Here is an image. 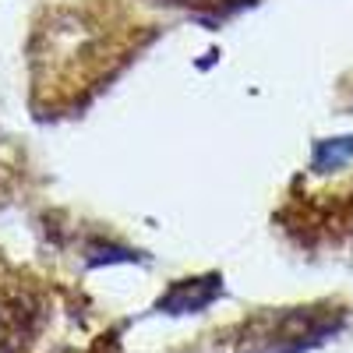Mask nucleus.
Wrapping results in <instances>:
<instances>
[{"label":"nucleus","mask_w":353,"mask_h":353,"mask_svg":"<svg viewBox=\"0 0 353 353\" xmlns=\"http://www.w3.org/2000/svg\"><path fill=\"white\" fill-rule=\"evenodd\" d=\"M343 314L321 311V307H290V311H272L254 318L241 353H304L329 339L339 329Z\"/></svg>","instance_id":"f257e3e1"},{"label":"nucleus","mask_w":353,"mask_h":353,"mask_svg":"<svg viewBox=\"0 0 353 353\" xmlns=\"http://www.w3.org/2000/svg\"><path fill=\"white\" fill-rule=\"evenodd\" d=\"M39 325V307L28 293H0V353H21Z\"/></svg>","instance_id":"f03ea898"},{"label":"nucleus","mask_w":353,"mask_h":353,"mask_svg":"<svg viewBox=\"0 0 353 353\" xmlns=\"http://www.w3.org/2000/svg\"><path fill=\"white\" fill-rule=\"evenodd\" d=\"M223 293V276H198V279H176L163 297L156 301V311L166 314H194L205 311Z\"/></svg>","instance_id":"7ed1b4c3"},{"label":"nucleus","mask_w":353,"mask_h":353,"mask_svg":"<svg viewBox=\"0 0 353 353\" xmlns=\"http://www.w3.org/2000/svg\"><path fill=\"white\" fill-rule=\"evenodd\" d=\"M353 159V134L350 138H329L314 145V173H332Z\"/></svg>","instance_id":"20e7f679"},{"label":"nucleus","mask_w":353,"mask_h":353,"mask_svg":"<svg viewBox=\"0 0 353 353\" xmlns=\"http://www.w3.org/2000/svg\"><path fill=\"white\" fill-rule=\"evenodd\" d=\"M163 4L184 8V11H191V14H198V18H226V14H233V11L248 8L251 0H163Z\"/></svg>","instance_id":"39448f33"}]
</instances>
